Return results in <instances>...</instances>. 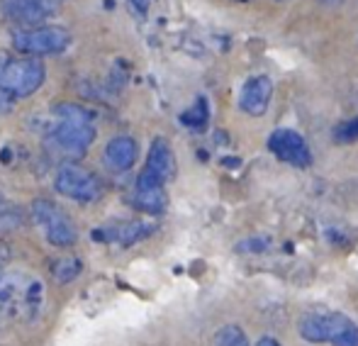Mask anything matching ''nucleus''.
Masks as SVG:
<instances>
[{
  "label": "nucleus",
  "mask_w": 358,
  "mask_h": 346,
  "mask_svg": "<svg viewBox=\"0 0 358 346\" xmlns=\"http://www.w3.org/2000/svg\"><path fill=\"white\" fill-rule=\"evenodd\" d=\"M47 81V69L42 59L17 57L3 59L0 64V90L10 98H29Z\"/></svg>",
  "instance_id": "obj_1"
},
{
  "label": "nucleus",
  "mask_w": 358,
  "mask_h": 346,
  "mask_svg": "<svg viewBox=\"0 0 358 346\" xmlns=\"http://www.w3.org/2000/svg\"><path fill=\"white\" fill-rule=\"evenodd\" d=\"M32 217L37 222V227L42 229V234L47 237V242L57 249H69L78 242V229H76L73 219L66 215V210L59 208L54 200L39 198L32 203Z\"/></svg>",
  "instance_id": "obj_2"
},
{
  "label": "nucleus",
  "mask_w": 358,
  "mask_h": 346,
  "mask_svg": "<svg viewBox=\"0 0 358 346\" xmlns=\"http://www.w3.org/2000/svg\"><path fill=\"white\" fill-rule=\"evenodd\" d=\"M71 42V34L64 27L54 24H37V27H22L15 32L13 47L24 57H49L62 54Z\"/></svg>",
  "instance_id": "obj_3"
},
{
  "label": "nucleus",
  "mask_w": 358,
  "mask_h": 346,
  "mask_svg": "<svg viewBox=\"0 0 358 346\" xmlns=\"http://www.w3.org/2000/svg\"><path fill=\"white\" fill-rule=\"evenodd\" d=\"M54 188L64 198L78 200V203H93L103 195V183L93 171L78 166V164H64L54 175Z\"/></svg>",
  "instance_id": "obj_4"
},
{
  "label": "nucleus",
  "mask_w": 358,
  "mask_h": 346,
  "mask_svg": "<svg viewBox=\"0 0 358 346\" xmlns=\"http://www.w3.org/2000/svg\"><path fill=\"white\" fill-rule=\"evenodd\" d=\"M47 134H49V142H52L54 147L76 157V154H83L85 149L93 144L95 127H93V122H85V120L57 117L52 127L47 129Z\"/></svg>",
  "instance_id": "obj_5"
},
{
  "label": "nucleus",
  "mask_w": 358,
  "mask_h": 346,
  "mask_svg": "<svg viewBox=\"0 0 358 346\" xmlns=\"http://www.w3.org/2000/svg\"><path fill=\"white\" fill-rule=\"evenodd\" d=\"M351 319L346 315H339V312H320V315H307V317L300 319L297 329H300V337L305 342H312V344H334L346 329L351 327Z\"/></svg>",
  "instance_id": "obj_6"
},
{
  "label": "nucleus",
  "mask_w": 358,
  "mask_h": 346,
  "mask_svg": "<svg viewBox=\"0 0 358 346\" xmlns=\"http://www.w3.org/2000/svg\"><path fill=\"white\" fill-rule=\"evenodd\" d=\"M62 0H0V10L20 27H37L59 10Z\"/></svg>",
  "instance_id": "obj_7"
},
{
  "label": "nucleus",
  "mask_w": 358,
  "mask_h": 346,
  "mask_svg": "<svg viewBox=\"0 0 358 346\" xmlns=\"http://www.w3.org/2000/svg\"><path fill=\"white\" fill-rule=\"evenodd\" d=\"M268 149L271 154H275L280 161L290 164V166L307 168L312 164L310 147H307L305 137L295 129H275L268 137Z\"/></svg>",
  "instance_id": "obj_8"
},
{
  "label": "nucleus",
  "mask_w": 358,
  "mask_h": 346,
  "mask_svg": "<svg viewBox=\"0 0 358 346\" xmlns=\"http://www.w3.org/2000/svg\"><path fill=\"white\" fill-rule=\"evenodd\" d=\"M166 183H161L156 175L142 171L137 175V183H134V208L142 210V212L149 215H161L169 205V198H166Z\"/></svg>",
  "instance_id": "obj_9"
},
{
  "label": "nucleus",
  "mask_w": 358,
  "mask_h": 346,
  "mask_svg": "<svg viewBox=\"0 0 358 346\" xmlns=\"http://www.w3.org/2000/svg\"><path fill=\"white\" fill-rule=\"evenodd\" d=\"M271 95H273V83L268 76H254L241 86L239 108L251 117H261L268 110Z\"/></svg>",
  "instance_id": "obj_10"
},
{
  "label": "nucleus",
  "mask_w": 358,
  "mask_h": 346,
  "mask_svg": "<svg viewBox=\"0 0 358 346\" xmlns=\"http://www.w3.org/2000/svg\"><path fill=\"white\" fill-rule=\"evenodd\" d=\"M154 224L142 222V219H129V222H117L110 224V227L95 229L93 237L100 242H110V244H120V247H129V244H137L139 239L149 237L154 232Z\"/></svg>",
  "instance_id": "obj_11"
},
{
  "label": "nucleus",
  "mask_w": 358,
  "mask_h": 346,
  "mask_svg": "<svg viewBox=\"0 0 358 346\" xmlns=\"http://www.w3.org/2000/svg\"><path fill=\"white\" fill-rule=\"evenodd\" d=\"M137 157H139V144L134 142L132 137L127 134H120V137H113L108 142L103 152V161L110 171L115 173H124L137 164Z\"/></svg>",
  "instance_id": "obj_12"
},
{
  "label": "nucleus",
  "mask_w": 358,
  "mask_h": 346,
  "mask_svg": "<svg viewBox=\"0 0 358 346\" xmlns=\"http://www.w3.org/2000/svg\"><path fill=\"white\" fill-rule=\"evenodd\" d=\"M144 171L156 175L161 183H169V180L176 178V171H178V164H176L173 149L166 139H154L149 147V154H146V164Z\"/></svg>",
  "instance_id": "obj_13"
},
{
  "label": "nucleus",
  "mask_w": 358,
  "mask_h": 346,
  "mask_svg": "<svg viewBox=\"0 0 358 346\" xmlns=\"http://www.w3.org/2000/svg\"><path fill=\"white\" fill-rule=\"evenodd\" d=\"M80 268H83V264H80L78 259L62 257L59 261H54L52 264V275H54L57 283H71L73 278H78Z\"/></svg>",
  "instance_id": "obj_14"
},
{
  "label": "nucleus",
  "mask_w": 358,
  "mask_h": 346,
  "mask_svg": "<svg viewBox=\"0 0 358 346\" xmlns=\"http://www.w3.org/2000/svg\"><path fill=\"white\" fill-rule=\"evenodd\" d=\"M208 117H210V105L205 98H198L195 100V105L190 110H185L183 113V124H188V127L193 129H203L205 124H208Z\"/></svg>",
  "instance_id": "obj_15"
},
{
  "label": "nucleus",
  "mask_w": 358,
  "mask_h": 346,
  "mask_svg": "<svg viewBox=\"0 0 358 346\" xmlns=\"http://www.w3.org/2000/svg\"><path fill=\"white\" fill-rule=\"evenodd\" d=\"M213 346H249V339H246V334L236 324H227V327H222L215 334Z\"/></svg>",
  "instance_id": "obj_16"
},
{
  "label": "nucleus",
  "mask_w": 358,
  "mask_h": 346,
  "mask_svg": "<svg viewBox=\"0 0 358 346\" xmlns=\"http://www.w3.org/2000/svg\"><path fill=\"white\" fill-rule=\"evenodd\" d=\"M356 139H358V115L334 127V142L336 144H351V142H356Z\"/></svg>",
  "instance_id": "obj_17"
},
{
  "label": "nucleus",
  "mask_w": 358,
  "mask_h": 346,
  "mask_svg": "<svg viewBox=\"0 0 358 346\" xmlns=\"http://www.w3.org/2000/svg\"><path fill=\"white\" fill-rule=\"evenodd\" d=\"M331 346H358V327L356 324H351V327L346 329V332L341 334V337L336 339Z\"/></svg>",
  "instance_id": "obj_18"
},
{
  "label": "nucleus",
  "mask_w": 358,
  "mask_h": 346,
  "mask_svg": "<svg viewBox=\"0 0 358 346\" xmlns=\"http://www.w3.org/2000/svg\"><path fill=\"white\" fill-rule=\"evenodd\" d=\"M129 5H132V10L137 15H146V13H149L151 0H129Z\"/></svg>",
  "instance_id": "obj_19"
},
{
  "label": "nucleus",
  "mask_w": 358,
  "mask_h": 346,
  "mask_svg": "<svg viewBox=\"0 0 358 346\" xmlns=\"http://www.w3.org/2000/svg\"><path fill=\"white\" fill-rule=\"evenodd\" d=\"M266 247H268V242H246V244H241L239 249H254V252H264Z\"/></svg>",
  "instance_id": "obj_20"
},
{
  "label": "nucleus",
  "mask_w": 358,
  "mask_h": 346,
  "mask_svg": "<svg viewBox=\"0 0 358 346\" xmlns=\"http://www.w3.org/2000/svg\"><path fill=\"white\" fill-rule=\"evenodd\" d=\"M256 346H280V344L275 342V339H271V337H264V339H261V342L256 344Z\"/></svg>",
  "instance_id": "obj_21"
},
{
  "label": "nucleus",
  "mask_w": 358,
  "mask_h": 346,
  "mask_svg": "<svg viewBox=\"0 0 358 346\" xmlns=\"http://www.w3.org/2000/svg\"><path fill=\"white\" fill-rule=\"evenodd\" d=\"M236 3H249V0H236Z\"/></svg>",
  "instance_id": "obj_22"
}]
</instances>
